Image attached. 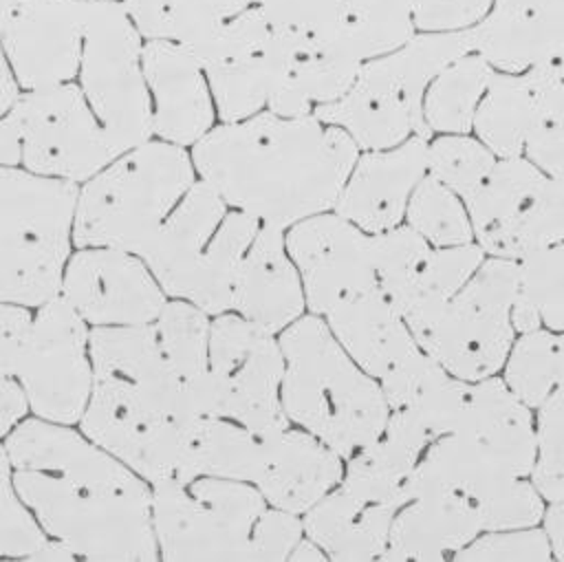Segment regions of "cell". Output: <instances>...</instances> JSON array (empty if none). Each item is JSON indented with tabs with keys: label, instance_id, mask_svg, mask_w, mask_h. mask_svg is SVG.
<instances>
[{
	"label": "cell",
	"instance_id": "obj_1",
	"mask_svg": "<svg viewBox=\"0 0 564 562\" xmlns=\"http://www.w3.org/2000/svg\"><path fill=\"white\" fill-rule=\"evenodd\" d=\"M20 498L79 560H161L152 485L77 425L29 414L7 436Z\"/></svg>",
	"mask_w": 564,
	"mask_h": 562
},
{
	"label": "cell",
	"instance_id": "obj_2",
	"mask_svg": "<svg viewBox=\"0 0 564 562\" xmlns=\"http://www.w3.org/2000/svg\"><path fill=\"white\" fill-rule=\"evenodd\" d=\"M189 152L198 179L229 207L289 229L335 209L361 150L344 128L317 115L262 110L220 121Z\"/></svg>",
	"mask_w": 564,
	"mask_h": 562
},
{
	"label": "cell",
	"instance_id": "obj_3",
	"mask_svg": "<svg viewBox=\"0 0 564 562\" xmlns=\"http://www.w3.org/2000/svg\"><path fill=\"white\" fill-rule=\"evenodd\" d=\"M90 357L93 392L77 428L152 487L192 483L203 414L154 324L90 328Z\"/></svg>",
	"mask_w": 564,
	"mask_h": 562
},
{
	"label": "cell",
	"instance_id": "obj_4",
	"mask_svg": "<svg viewBox=\"0 0 564 562\" xmlns=\"http://www.w3.org/2000/svg\"><path fill=\"white\" fill-rule=\"evenodd\" d=\"M282 408L297 425L350 458L386 428L390 406L381 383L339 344L324 317L304 313L280 335Z\"/></svg>",
	"mask_w": 564,
	"mask_h": 562
},
{
	"label": "cell",
	"instance_id": "obj_5",
	"mask_svg": "<svg viewBox=\"0 0 564 562\" xmlns=\"http://www.w3.org/2000/svg\"><path fill=\"white\" fill-rule=\"evenodd\" d=\"M196 179L187 148L152 137L123 150L79 183L75 247H115L143 256Z\"/></svg>",
	"mask_w": 564,
	"mask_h": 562
},
{
	"label": "cell",
	"instance_id": "obj_6",
	"mask_svg": "<svg viewBox=\"0 0 564 562\" xmlns=\"http://www.w3.org/2000/svg\"><path fill=\"white\" fill-rule=\"evenodd\" d=\"M260 225L196 179L141 258L167 298L187 300L214 317L231 311L236 271Z\"/></svg>",
	"mask_w": 564,
	"mask_h": 562
},
{
	"label": "cell",
	"instance_id": "obj_7",
	"mask_svg": "<svg viewBox=\"0 0 564 562\" xmlns=\"http://www.w3.org/2000/svg\"><path fill=\"white\" fill-rule=\"evenodd\" d=\"M469 51L467 31L416 33L397 51L364 62L352 86L313 115L344 128L361 152L394 148L410 137L432 139L423 117L427 86Z\"/></svg>",
	"mask_w": 564,
	"mask_h": 562
},
{
	"label": "cell",
	"instance_id": "obj_8",
	"mask_svg": "<svg viewBox=\"0 0 564 562\" xmlns=\"http://www.w3.org/2000/svg\"><path fill=\"white\" fill-rule=\"evenodd\" d=\"M79 183L0 163V302L35 309L59 293Z\"/></svg>",
	"mask_w": 564,
	"mask_h": 562
},
{
	"label": "cell",
	"instance_id": "obj_9",
	"mask_svg": "<svg viewBox=\"0 0 564 562\" xmlns=\"http://www.w3.org/2000/svg\"><path fill=\"white\" fill-rule=\"evenodd\" d=\"M119 152L77 82L22 90L0 117V163L84 183Z\"/></svg>",
	"mask_w": 564,
	"mask_h": 562
},
{
	"label": "cell",
	"instance_id": "obj_10",
	"mask_svg": "<svg viewBox=\"0 0 564 562\" xmlns=\"http://www.w3.org/2000/svg\"><path fill=\"white\" fill-rule=\"evenodd\" d=\"M269 502L256 485L196 476L152 487L159 558L167 562H251L253 531Z\"/></svg>",
	"mask_w": 564,
	"mask_h": 562
},
{
	"label": "cell",
	"instance_id": "obj_11",
	"mask_svg": "<svg viewBox=\"0 0 564 562\" xmlns=\"http://www.w3.org/2000/svg\"><path fill=\"white\" fill-rule=\"evenodd\" d=\"M518 262L487 256L476 273L419 331L421 348L463 381L500 375L518 337Z\"/></svg>",
	"mask_w": 564,
	"mask_h": 562
},
{
	"label": "cell",
	"instance_id": "obj_12",
	"mask_svg": "<svg viewBox=\"0 0 564 562\" xmlns=\"http://www.w3.org/2000/svg\"><path fill=\"white\" fill-rule=\"evenodd\" d=\"M282 377L280 337L227 311L212 317L207 372L192 397L203 417L269 434L291 425L282 408Z\"/></svg>",
	"mask_w": 564,
	"mask_h": 562
},
{
	"label": "cell",
	"instance_id": "obj_13",
	"mask_svg": "<svg viewBox=\"0 0 564 562\" xmlns=\"http://www.w3.org/2000/svg\"><path fill=\"white\" fill-rule=\"evenodd\" d=\"M143 35L121 0H86L79 86L119 152L152 139Z\"/></svg>",
	"mask_w": 564,
	"mask_h": 562
},
{
	"label": "cell",
	"instance_id": "obj_14",
	"mask_svg": "<svg viewBox=\"0 0 564 562\" xmlns=\"http://www.w3.org/2000/svg\"><path fill=\"white\" fill-rule=\"evenodd\" d=\"M465 205L485 256L518 262L564 240V176L527 156L498 159Z\"/></svg>",
	"mask_w": 564,
	"mask_h": 562
},
{
	"label": "cell",
	"instance_id": "obj_15",
	"mask_svg": "<svg viewBox=\"0 0 564 562\" xmlns=\"http://www.w3.org/2000/svg\"><path fill=\"white\" fill-rule=\"evenodd\" d=\"M90 326L57 293L33 309L15 361L33 417L77 425L93 392Z\"/></svg>",
	"mask_w": 564,
	"mask_h": 562
},
{
	"label": "cell",
	"instance_id": "obj_16",
	"mask_svg": "<svg viewBox=\"0 0 564 562\" xmlns=\"http://www.w3.org/2000/svg\"><path fill=\"white\" fill-rule=\"evenodd\" d=\"M59 295L90 328L150 324L170 300L139 253L115 247H75Z\"/></svg>",
	"mask_w": 564,
	"mask_h": 562
},
{
	"label": "cell",
	"instance_id": "obj_17",
	"mask_svg": "<svg viewBox=\"0 0 564 562\" xmlns=\"http://www.w3.org/2000/svg\"><path fill=\"white\" fill-rule=\"evenodd\" d=\"M286 249L300 271L308 313L324 317L335 306L379 289L372 234L337 212L291 225Z\"/></svg>",
	"mask_w": 564,
	"mask_h": 562
},
{
	"label": "cell",
	"instance_id": "obj_18",
	"mask_svg": "<svg viewBox=\"0 0 564 562\" xmlns=\"http://www.w3.org/2000/svg\"><path fill=\"white\" fill-rule=\"evenodd\" d=\"M86 0H0V44L22 90L75 82Z\"/></svg>",
	"mask_w": 564,
	"mask_h": 562
},
{
	"label": "cell",
	"instance_id": "obj_19",
	"mask_svg": "<svg viewBox=\"0 0 564 562\" xmlns=\"http://www.w3.org/2000/svg\"><path fill=\"white\" fill-rule=\"evenodd\" d=\"M141 62L152 101V134L192 148L218 117L203 64L185 44L172 40H145Z\"/></svg>",
	"mask_w": 564,
	"mask_h": 562
},
{
	"label": "cell",
	"instance_id": "obj_20",
	"mask_svg": "<svg viewBox=\"0 0 564 562\" xmlns=\"http://www.w3.org/2000/svg\"><path fill=\"white\" fill-rule=\"evenodd\" d=\"M346 461L311 432L289 425L260 434L249 483L271 507L306 514L341 478Z\"/></svg>",
	"mask_w": 564,
	"mask_h": 562
},
{
	"label": "cell",
	"instance_id": "obj_21",
	"mask_svg": "<svg viewBox=\"0 0 564 562\" xmlns=\"http://www.w3.org/2000/svg\"><path fill=\"white\" fill-rule=\"evenodd\" d=\"M427 137L364 150L337 198L333 212L368 234H381L405 223L412 192L427 174Z\"/></svg>",
	"mask_w": 564,
	"mask_h": 562
},
{
	"label": "cell",
	"instance_id": "obj_22",
	"mask_svg": "<svg viewBox=\"0 0 564 562\" xmlns=\"http://www.w3.org/2000/svg\"><path fill=\"white\" fill-rule=\"evenodd\" d=\"M231 311L273 335L308 313L300 271L286 249V229L260 225L238 264Z\"/></svg>",
	"mask_w": 564,
	"mask_h": 562
},
{
	"label": "cell",
	"instance_id": "obj_23",
	"mask_svg": "<svg viewBox=\"0 0 564 562\" xmlns=\"http://www.w3.org/2000/svg\"><path fill=\"white\" fill-rule=\"evenodd\" d=\"M467 33L496 71L524 73L564 57V0H494Z\"/></svg>",
	"mask_w": 564,
	"mask_h": 562
},
{
	"label": "cell",
	"instance_id": "obj_24",
	"mask_svg": "<svg viewBox=\"0 0 564 562\" xmlns=\"http://www.w3.org/2000/svg\"><path fill=\"white\" fill-rule=\"evenodd\" d=\"M401 505L341 478L302 514L304 533L337 562L381 560Z\"/></svg>",
	"mask_w": 564,
	"mask_h": 562
},
{
	"label": "cell",
	"instance_id": "obj_25",
	"mask_svg": "<svg viewBox=\"0 0 564 562\" xmlns=\"http://www.w3.org/2000/svg\"><path fill=\"white\" fill-rule=\"evenodd\" d=\"M482 531V520L467 498L443 489H419L397 511L381 560H454Z\"/></svg>",
	"mask_w": 564,
	"mask_h": 562
},
{
	"label": "cell",
	"instance_id": "obj_26",
	"mask_svg": "<svg viewBox=\"0 0 564 562\" xmlns=\"http://www.w3.org/2000/svg\"><path fill=\"white\" fill-rule=\"evenodd\" d=\"M458 434L478 443L520 476H531L538 454L535 410L511 392L500 375L469 383Z\"/></svg>",
	"mask_w": 564,
	"mask_h": 562
},
{
	"label": "cell",
	"instance_id": "obj_27",
	"mask_svg": "<svg viewBox=\"0 0 564 562\" xmlns=\"http://www.w3.org/2000/svg\"><path fill=\"white\" fill-rule=\"evenodd\" d=\"M324 322L346 353L379 383L423 350L381 289L335 306Z\"/></svg>",
	"mask_w": 564,
	"mask_h": 562
},
{
	"label": "cell",
	"instance_id": "obj_28",
	"mask_svg": "<svg viewBox=\"0 0 564 562\" xmlns=\"http://www.w3.org/2000/svg\"><path fill=\"white\" fill-rule=\"evenodd\" d=\"M538 121V104L527 73L494 71L476 110L474 134L498 156H522Z\"/></svg>",
	"mask_w": 564,
	"mask_h": 562
},
{
	"label": "cell",
	"instance_id": "obj_29",
	"mask_svg": "<svg viewBox=\"0 0 564 562\" xmlns=\"http://www.w3.org/2000/svg\"><path fill=\"white\" fill-rule=\"evenodd\" d=\"M494 66L469 51L449 62L427 86L423 117L432 134H469L474 132L476 110L489 88Z\"/></svg>",
	"mask_w": 564,
	"mask_h": 562
},
{
	"label": "cell",
	"instance_id": "obj_30",
	"mask_svg": "<svg viewBox=\"0 0 564 562\" xmlns=\"http://www.w3.org/2000/svg\"><path fill=\"white\" fill-rule=\"evenodd\" d=\"M145 40L196 44L225 20L245 11L249 0H121Z\"/></svg>",
	"mask_w": 564,
	"mask_h": 562
},
{
	"label": "cell",
	"instance_id": "obj_31",
	"mask_svg": "<svg viewBox=\"0 0 564 562\" xmlns=\"http://www.w3.org/2000/svg\"><path fill=\"white\" fill-rule=\"evenodd\" d=\"M416 33L412 0H346L337 46L364 64L397 51Z\"/></svg>",
	"mask_w": 564,
	"mask_h": 562
},
{
	"label": "cell",
	"instance_id": "obj_32",
	"mask_svg": "<svg viewBox=\"0 0 564 562\" xmlns=\"http://www.w3.org/2000/svg\"><path fill=\"white\" fill-rule=\"evenodd\" d=\"M485 251L476 245L456 247H432L423 260L399 313L408 326L419 331L430 317L476 273L485 260Z\"/></svg>",
	"mask_w": 564,
	"mask_h": 562
},
{
	"label": "cell",
	"instance_id": "obj_33",
	"mask_svg": "<svg viewBox=\"0 0 564 562\" xmlns=\"http://www.w3.org/2000/svg\"><path fill=\"white\" fill-rule=\"evenodd\" d=\"M513 324L518 333L533 328L564 333V240L518 260Z\"/></svg>",
	"mask_w": 564,
	"mask_h": 562
},
{
	"label": "cell",
	"instance_id": "obj_34",
	"mask_svg": "<svg viewBox=\"0 0 564 562\" xmlns=\"http://www.w3.org/2000/svg\"><path fill=\"white\" fill-rule=\"evenodd\" d=\"M152 324L170 364L194 390L207 372L212 315L187 300L170 298Z\"/></svg>",
	"mask_w": 564,
	"mask_h": 562
},
{
	"label": "cell",
	"instance_id": "obj_35",
	"mask_svg": "<svg viewBox=\"0 0 564 562\" xmlns=\"http://www.w3.org/2000/svg\"><path fill=\"white\" fill-rule=\"evenodd\" d=\"M405 225L423 236L432 247H456L474 240V227L463 196L425 174L410 196Z\"/></svg>",
	"mask_w": 564,
	"mask_h": 562
},
{
	"label": "cell",
	"instance_id": "obj_36",
	"mask_svg": "<svg viewBox=\"0 0 564 562\" xmlns=\"http://www.w3.org/2000/svg\"><path fill=\"white\" fill-rule=\"evenodd\" d=\"M560 375V333L533 328L518 333L500 377L529 408H538L555 388Z\"/></svg>",
	"mask_w": 564,
	"mask_h": 562
},
{
	"label": "cell",
	"instance_id": "obj_37",
	"mask_svg": "<svg viewBox=\"0 0 564 562\" xmlns=\"http://www.w3.org/2000/svg\"><path fill=\"white\" fill-rule=\"evenodd\" d=\"M498 156L474 134H434L427 143V174L454 190L463 201L494 170Z\"/></svg>",
	"mask_w": 564,
	"mask_h": 562
},
{
	"label": "cell",
	"instance_id": "obj_38",
	"mask_svg": "<svg viewBox=\"0 0 564 562\" xmlns=\"http://www.w3.org/2000/svg\"><path fill=\"white\" fill-rule=\"evenodd\" d=\"M46 540V531L18 494L13 463L0 439V560H33Z\"/></svg>",
	"mask_w": 564,
	"mask_h": 562
},
{
	"label": "cell",
	"instance_id": "obj_39",
	"mask_svg": "<svg viewBox=\"0 0 564 562\" xmlns=\"http://www.w3.org/2000/svg\"><path fill=\"white\" fill-rule=\"evenodd\" d=\"M454 560L460 562H544L553 560V549L542 525L491 529L478 533Z\"/></svg>",
	"mask_w": 564,
	"mask_h": 562
},
{
	"label": "cell",
	"instance_id": "obj_40",
	"mask_svg": "<svg viewBox=\"0 0 564 562\" xmlns=\"http://www.w3.org/2000/svg\"><path fill=\"white\" fill-rule=\"evenodd\" d=\"M260 9L273 29L300 33L319 44H337L346 0H275Z\"/></svg>",
	"mask_w": 564,
	"mask_h": 562
},
{
	"label": "cell",
	"instance_id": "obj_41",
	"mask_svg": "<svg viewBox=\"0 0 564 562\" xmlns=\"http://www.w3.org/2000/svg\"><path fill=\"white\" fill-rule=\"evenodd\" d=\"M302 538H304L302 516L269 505L253 531L251 562L291 560V553Z\"/></svg>",
	"mask_w": 564,
	"mask_h": 562
},
{
	"label": "cell",
	"instance_id": "obj_42",
	"mask_svg": "<svg viewBox=\"0 0 564 562\" xmlns=\"http://www.w3.org/2000/svg\"><path fill=\"white\" fill-rule=\"evenodd\" d=\"M494 0H412L419 33H452L476 26Z\"/></svg>",
	"mask_w": 564,
	"mask_h": 562
},
{
	"label": "cell",
	"instance_id": "obj_43",
	"mask_svg": "<svg viewBox=\"0 0 564 562\" xmlns=\"http://www.w3.org/2000/svg\"><path fill=\"white\" fill-rule=\"evenodd\" d=\"M31 414L26 395L13 372L0 370V439Z\"/></svg>",
	"mask_w": 564,
	"mask_h": 562
},
{
	"label": "cell",
	"instance_id": "obj_44",
	"mask_svg": "<svg viewBox=\"0 0 564 562\" xmlns=\"http://www.w3.org/2000/svg\"><path fill=\"white\" fill-rule=\"evenodd\" d=\"M542 527L549 536L553 560H564V500L546 502Z\"/></svg>",
	"mask_w": 564,
	"mask_h": 562
},
{
	"label": "cell",
	"instance_id": "obj_45",
	"mask_svg": "<svg viewBox=\"0 0 564 562\" xmlns=\"http://www.w3.org/2000/svg\"><path fill=\"white\" fill-rule=\"evenodd\" d=\"M22 93L15 75H13V68L2 51V44H0V117L13 106V101L18 99V95Z\"/></svg>",
	"mask_w": 564,
	"mask_h": 562
},
{
	"label": "cell",
	"instance_id": "obj_46",
	"mask_svg": "<svg viewBox=\"0 0 564 562\" xmlns=\"http://www.w3.org/2000/svg\"><path fill=\"white\" fill-rule=\"evenodd\" d=\"M291 560H328L326 553L304 533V538L297 542V547L291 553Z\"/></svg>",
	"mask_w": 564,
	"mask_h": 562
},
{
	"label": "cell",
	"instance_id": "obj_47",
	"mask_svg": "<svg viewBox=\"0 0 564 562\" xmlns=\"http://www.w3.org/2000/svg\"><path fill=\"white\" fill-rule=\"evenodd\" d=\"M271 2H275V0H249V4H256V7H267Z\"/></svg>",
	"mask_w": 564,
	"mask_h": 562
}]
</instances>
